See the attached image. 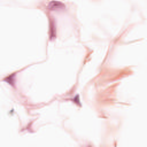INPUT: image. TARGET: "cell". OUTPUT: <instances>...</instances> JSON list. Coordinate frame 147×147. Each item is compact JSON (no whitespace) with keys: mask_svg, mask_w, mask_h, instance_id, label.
<instances>
[{"mask_svg":"<svg viewBox=\"0 0 147 147\" xmlns=\"http://www.w3.org/2000/svg\"><path fill=\"white\" fill-rule=\"evenodd\" d=\"M47 8L49 10H59V9L65 8V5L62 3V2H60V1H51V2H48Z\"/></svg>","mask_w":147,"mask_h":147,"instance_id":"6da1fadb","label":"cell"},{"mask_svg":"<svg viewBox=\"0 0 147 147\" xmlns=\"http://www.w3.org/2000/svg\"><path fill=\"white\" fill-rule=\"evenodd\" d=\"M15 76H16V74H11L10 76L3 78V82H6V83L10 84L11 86H14V85H15V80H14V79H15Z\"/></svg>","mask_w":147,"mask_h":147,"instance_id":"3957f363","label":"cell"},{"mask_svg":"<svg viewBox=\"0 0 147 147\" xmlns=\"http://www.w3.org/2000/svg\"><path fill=\"white\" fill-rule=\"evenodd\" d=\"M55 37H56V24L54 20L51 17L49 18V39L53 40Z\"/></svg>","mask_w":147,"mask_h":147,"instance_id":"7a4b0ae2","label":"cell"}]
</instances>
